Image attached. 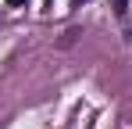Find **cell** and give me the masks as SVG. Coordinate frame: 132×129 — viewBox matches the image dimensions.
Returning <instances> with one entry per match:
<instances>
[{"label": "cell", "mask_w": 132, "mask_h": 129, "mask_svg": "<svg viewBox=\"0 0 132 129\" xmlns=\"http://www.w3.org/2000/svg\"><path fill=\"white\" fill-rule=\"evenodd\" d=\"M114 11H118V15H125V0H114Z\"/></svg>", "instance_id": "1"}, {"label": "cell", "mask_w": 132, "mask_h": 129, "mask_svg": "<svg viewBox=\"0 0 132 129\" xmlns=\"http://www.w3.org/2000/svg\"><path fill=\"white\" fill-rule=\"evenodd\" d=\"M22 4H29V0H7V7H22Z\"/></svg>", "instance_id": "2"}]
</instances>
